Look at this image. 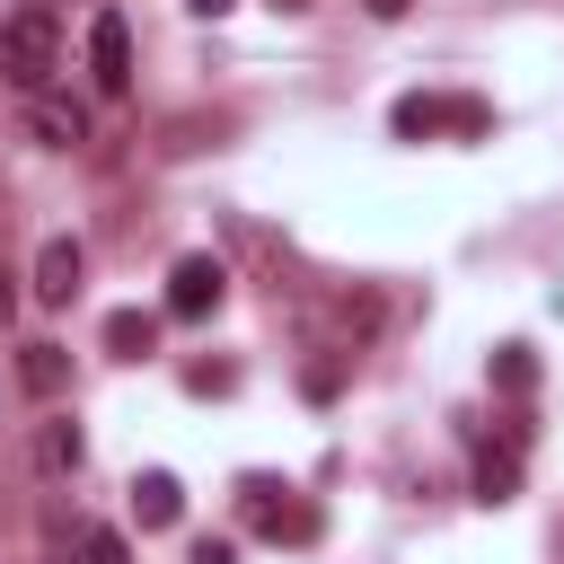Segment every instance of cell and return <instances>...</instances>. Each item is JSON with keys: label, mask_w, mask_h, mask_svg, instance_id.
<instances>
[{"label": "cell", "mask_w": 564, "mask_h": 564, "mask_svg": "<svg viewBox=\"0 0 564 564\" xmlns=\"http://www.w3.org/2000/svg\"><path fill=\"white\" fill-rule=\"evenodd\" d=\"M53 70H62V18H53L44 0H26V9L0 26V79H9L18 97H35Z\"/></svg>", "instance_id": "6da1fadb"}, {"label": "cell", "mask_w": 564, "mask_h": 564, "mask_svg": "<svg viewBox=\"0 0 564 564\" xmlns=\"http://www.w3.org/2000/svg\"><path fill=\"white\" fill-rule=\"evenodd\" d=\"M238 520H247V529H264V538H291V546H308V538H317V511H308V502H291V485H273V476H238Z\"/></svg>", "instance_id": "7a4b0ae2"}, {"label": "cell", "mask_w": 564, "mask_h": 564, "mask_svg": "<svg viewBox=\"0 0 564 564\" xmlns=\"http://www.w3.org/2000/svg\"><path fill=\"white\" fill-rule=\"evenodd\" d=\"M88 79H97V97H123L132 88V26L115 9L88 18Z\"/></svg>", "instance_id": "3957f363"}, {"label": "cell", "mask_w": 564, "mask_h": 564, "mask_svg": "<svg viewBox=\"0 0 564 564\" xmlns=\"http://www.w3.org/2000/svg\"><path fill=\"white\" fill-rule=\"evenodd\" d=\"M220 291H229V264L220 256H176V273H167V317H212L220 308Z\"/></svg>", "instance_id": "277c9868"}, {"label": "cell", "mask_w": 564, "mask_h": 564, "mask_svg": "<svg viewBox=\"0 0 564 564\" xmlns=\"http://www.w3.org/2000/svg\"><path fill=\"white\" fill-rule=\"evenodd\" d=\"M79 273H88V247L79 238H44L35 247V300L44 308H70L79 300Z\"/></svg>", "instance_id": "5b68a950"}, {"label": "cell", "mask_w": 564, "mask_h": 564, "mask_svg": "<svg viewBox=\"0 0 564 564\" xmlns=\"http://www.w3.org/2000/svg\"><path fill=\"white\" fill-rule=\"evenodd\" d=\"M26 132H35L44 150H79V141H88V106H79V97L35 88V97H26Z\"/></svg>", "instance_id": "8992f818"}, {"label": "cell", "mask_w": 564, "mask_h": 564, "mask_svg": "<svg viewBox=\"0 0 564 564\" xmlns=\"http://www.w3.org/2000/svg\"><path fill=\"white\" fill-rule=\"evenodd\" d=\"M132 520H141V529H176V520H185V485H176L167 467H141V476H132Z\"/></svg>", "instance_id": "52a82bcc"}, {"label": "cell", "mask_w": 564, "mask_h": 564, "mask_svg": "<svg viewBox=\"0 0 564 564\" xmlns=\"http://www.w3.org/2000/svg\"><path fill=\"white\" fill-rule=\"evenodd\" d=\"M326 335H335L326 352H361V344L379 335V300H370V291H344V300L326 308Z\"/></svg>", "instance_id": "ba28073f"}, {"label": "cell", "mask_w": 564, "mask_h": 564, "mask_svg": "<svg viewBox=\"0 0 564 564\" xmlns=\"http://www.w3.org/2000/svg\"><path fill=\"white\" fill-rule=\"evenodd\" d=\"M388 132L397 141H441L449 132V97H397L388 106Z\"/></svg>", "instance_id": "9c48e42d"}, {"label": "cell", "mask_w": 564, "mask_h": 564, "mask_svg": "<svg viewBox=\"0 0 564 564\" xmlns=\"http://www.w3.org/2000/svg\"><path fill=\"white\" fill-rule=\"evenodd\" d=\"M79 458H88V441H79V423H35V467L44 476H79Z\"/></svg>", "instance_id": "30bf717a"}, {"label": "cell", "mask_w": 564, "mask_h": 564, "mask_svg": "<svg viewBox=\"0 0 564 564\" xmlns=\"http://www.w3.org/2000/svg\"><path fill=\"white\" fill-rule=\"evenodd\" d=\"M106 352H115V361L159 352V317H150V308H115V317H106Z\"/></svg>", "instance_id": "8fae6325"}, {"label": "cell", "mask_w": 564, "mask_h": 564, "mask_svg": "<svg viewBox=\"0 0 564 564\" xmlns=\"http://www.w3.org/2000/svg\"><path fill=\"white\" fill-rule=\"evenodd\" d=\"M18 379H26L35 397H62V388H70V352H62V344H26V352H18Z\"/></svg>", "instance_id": "7c38bea8"}, {"label": "cell", "mask_w": 564, "mask_h": 564, "mask_svg": "<svg viewBox=\"0 0 564 564\" xmlns=\"http://www.w3.org/2000/svg\"><path fill=\"white\" fill-rule=\"evenodd\" d=\"M520 494V449H476V502H511Z\"/></svg>", "instance_id": "4fadbf2b"}, {"label": "cell", "mask_w": 564, "mask_h": 564, "mask_svg": "<svg viewBox=\"0 0 564 564\" xmlns=\"http://www.w3.org/2000/svg\"><path fill=\"white\" fill-rule=\"evenodd\" d=\"M494 388H502V397H529V388H538V352H529V344H502V352H494Z\"/></svg>", "instance_id": "5bb4252c"}, {"label": "cell", "mask_w": 564, "mask_h": 564, "mask_svg": "<svg viewBox=\"0 0 564 564\" xmlns=\"http://www.w3.org/2000/svg\"><path fill=\"white\" fill-rule=\"evenodd\" d=\"M79 555H88V564H132V546H123L106 520H79Z\"/></svg>", "instance_id": "9a60e30c"}, {"label": "cell", "mask_w": 564, "mask_h": 564, "mask_svg": "<svg viewBox=\"0 0 564 564\" xmlns=\"http://www.w3.org/2000/svg\"><path fill=\"white\" fill-rule=\"evenodd\" d=\"M449 132H458V141L494 132V106H485V97H449Z\"/></svg>", "instance_id": "2e32d148"}, {"label": "cell", "mask_w": 564, "mask_h": 564, "mask_svg": "<svg viewBox=\"0 0 564 564\" xmlns=\"http://www.w3.org/2000/svg\"><path fill=\"white\" fill-rule=\"evenodd\" d=\"M185 388H194V397H229L238 370H229V361H185Z\"/></svg>", "instance_id": "e0dca14e"}, {"label": "cell", "mask_w": 564, "mask_h": 564, "mask_svg": "<svg viewBox=\"0 0 564 564\" xmlns=\"http://www.w3.org/2000/svg\"><path fill=\"white\" fill-rule=\"evenodd\" d=\"M300 388H308V397H335V388H344V352H317V361L300 370Z\"/></svg>", "instance_id": "ac0fdd59"}, {"label": "cell", "mask_w": 564, "mask_h": 564, "mask_svg": "<svg viewBox=\"0 0 564 564\" xmlns=\"http://www.w3.org/2000/svg\"><path fill=\"white\" fill-rule=\"evenodd\" d=\"M185 564H238V546H229V538H194V555H185Z\"/></svg>", "instance_id": "d6986e66"}, {"label": "cell", "mask_w": 564, "mask_h": 564, "mask_svg": "<svg viewBox=\"0 0 564 564\" xmlns=\"http://www.w3.org/2000/svg\"><path fill=\"white\" fill-rule=\"evenodd\" d=\"M9 317H18V273L0 264V326H9Z\"/></svg>", "instance_id": "ffe728a7"}, {"label": "cell", "mask_w": 564, "mask_h": 564, "mask_svg": "<svg viewBox=\"0 0 564 564\" xmlns=\"http://www.w3.org/2000/svg\"><path fill=\"white\" fill-rule=\"evenodd\" d=\"M361 9H370V18H405L414 0H361Z\"/></svg>", "instance_id": "44dd1931"}, {"label": "cell", "mask_w": 564, "mask_h": 564, "mask_svg": "<svg viewBox=\"0 0 564 564\" xmlns=\"http://www.w3.org/2000/svg\"><path fill=\"white\" fill-rule=\"evenodd\" d=\"M185 9H194V18H229L238 0H185Z\"/></svg>", "instance_id": "7402d4cb"}, {"label": "cell", "mask_w": 564, "mask_h": 564, "mask_svg": "<svg viewBox=\"0 0 564 564\" xmlns=\"http://www.w3.org/2000/svg\"><path fill=\"white\" fill-rule=\"evenodd\" d=\"M264 9H282V18H300V9H308V0H264Z\"/></svg>", "instance_id": "603a6c76"}, {"label": "cell", "mask_w": 564, "mask_h": 564, "mask_svg": "<svg viewBox=\"0 0 564 564\" xmlns=\"http://www.w3.org/2000/svg\"><path fill=\"white\" fill-rule=\"evenodd\" d=\"M555 555H564V529H555Z\"/></svg>", "instance_id": "cb8c5ba5"}]
</instances>
